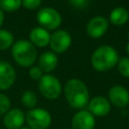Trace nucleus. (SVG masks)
Returning <instances> with one entry per match:
<instances>
[{"label":"nucleus","instance_id":"f257e3e1","mask_svg":"<svg viewBox=\"0 0 129 129\" xmlns=\"http://www.w3.org/2000/svg\"><path fill=\"white\" fill-rule=\"evenodd\" d=\"M63 94L68 104L74 109L83 110L89 104L90 94L88 87L80 79H70L64 85Z\"/></svg>","mask_w":129,"mask_h":129},{"label":"nucleus","instance_id":"f03ea898","mask_svg":"<svg viewBox=\"0 0 129 129\" xmlns=\"http://www.w3.org/2000/svg\"><path fill=\"white\" fill-rule=\"evenodd\" d=\"M119 61L117 50L111 45H101L97 47L91 56V64L97 72L104 73L112 70Z\"/></svg>","mask_w":129,"mask_h":129},{"label":"nucleus","instance_id":"7ed1b4c3","mask_svg":"<svg viewBox=\"0 0 129 129\" xmlns=\"http://www.w3.org/2000/svg\"><path fill=\"white\" fill-rule=\"evenodd\" d=\"M11 55L14 61L22 68H30L37 57L36 47L27 39L15 41L11 47Z\"/></svg>","mask_w":129,"mask_h":129},{"label":"nucleus","instance_id":"20e7f679","mask_svg":"<svg viewBox=\"0 0 129 129\" xmlns=\"http://www.w3.org/2000/svg\"><path fill=\"white\" fill-rule=\"evenodd\" d=\"M38 89L40 94L48 99L55 100L61 94V84L59 80L50 74H44L38 81Z\"/></svg>","mask_w":129,"mask_h":129},{"label":"nucleus","instance_id":"39448f33","mask_svg":"<svg viewBox=\"0 0 129 129\" xmlns=\"http://www.w3.org/2000/svg\"><path fill=\"white\" fill-rule=\"evenodd\" d=\"M36 20L40 24V27L46 30L57 29L62 21L60 13L51 7H43L37 11Z\"/></svg>","mask_w":129,"mask_h":129},{"label":"nucleus","instance_id":"423d86ee","mask_svg":"<svg viewBox=\"0 0 129 129\" xmlns=\"http://www.w3.org/2000/svg\"><path fill=\"white\" fill-rule=\"evenodd\" d=\"M25 121L30 129H47L51 123V116L45 109L33 108L26 113Z\"/></svg>","mask_w":129,"mask_h":129},{"label":"nucleus","instance_id":"0eeeda50","mask_svg":"<svg viewBox=\"0 0 129 129\" xmlns=\"http://www.w3.org/2000/svg\"><path fill=\"white\" fill-rule=\"evenodd\" d=\"M72 44V36L64 29H57L50 34L49 47L54 53H62L67 51Z\"/></svg>","mask_w":129,"mask_h":129},{"label":"nucleus","instance_id":"6e6552de","mask_svg":"<svg viewBox=\"0 0 129 129\" xmlns=\"http://www.w3.org/2000/svg\"><path fill=\"white\" fill-rule=\"evenodd\" d=\"M109 28V20L104 16H95L89 20L86 26L87 34L92 38L102 37Z\"/></svg>","mask_w":129,"mask_h":129},{"label":"nucleus","instance_id":"1a4fd4ad","mask_svg":"<svg viewBox=\"0 0 129 129\" xmlns=\"http://www.w3.org/2000/svg\"><path fill=\"white\" fill-rule=\"evenodd\" d=\"M108 100L115 107L125 108L129 105V92L125 87L115 85L108 91Z\"/></svg>","mask_w":129,"mask_h":129},{"label":"nucleus","instance_id":"9d476101","mask_svg":"<svg viewBox=\"0 0 129 129\" xmlns=\"http://www.w3.org/2000/svg\"><path fill=\"white\" fill-rule=\"evenodd\" d=\"M16 80V72L14 68L5 60L0 59V90H9Z\"/></svg>","mask_w":129,"mask_h":129},{"label":"nucleus","instance_id":"9b49d317","mask_svg":"<svg viewBox=\"0 0 129 129\" xmlns=\"http://www.w3.org/2000/svg\"><path fill=\"white\" fill-rule=\"evenodd\" d=\"M88 108V111L93 116L105 117L111 111V104L107 98L103 96H96L89 101Z\"/></svg>","mask_w":129,"mask_h":129},{"label":"nucleus","instance_id":"f8f14e48","mask_svg":"<svg viewBox=\"0 0 129 129\" xmlns=\"http://www.w3.org/2000/svg\"><path fill=\"white\" fill-rule=\"evenodd\" d=\"M96 125L95 116H93L88 110L78 111L72 119L73 129H94Z\"/></svg>","mask_w":129,"mask_h":129},{"label":"nucleus","instance_id":"ddd939ff","mask_svg":"<svg viewBox=\"0 0 129 129\" xmlns=\"http://www.w3.org/2000/svg\"><path fill=\"white\" fill-rule=\"evenodd\" d=\"M25 114L18 108L10 109L3 117V124L7 129H19L23 127Z\"/></svg>","mask_w":129,"mask_h":129},{"label":"nucleus","instance_id":"4468645a","mask_svg":"<svg viewBox=\"0 0 129 129\" xmlns=\"http://www.w3.org/2000/svg\"><path fill=\"white\" fill-rule=\"evenodd\" d=\"M50 40V34L48 30L36 26L32 28L29 32V41L35 46V47H44L49 44Z\"/></svg>","mask_w":129,"mask_h":129},{"label":"nucleus","instance_id":"2eb2a0df","mask_svg":"<svg viewBox=\"0 0 129 129\" xmlns=\"http://www.w3.org/2000/svg\"><path fill=\"white\" fill-rule=\"evenodd\" d=\"M58 63V57L56 53L51 50H46L40 54L38 57V67L39 69L46 74L54 71Z\"/></svg>","mask_w":129,"mask_h":129},{"label":"nucleus","instance_id":"dca6fc26","mask_svg":"<svg viewBox=\"0 0 129 129\" xmlns=\"http://www.w3.org/2000/svg\"><path fill=\"white\" fill-rule=\"evenodd\" d=\"M129 19V12L125 7L118 6L115 7L111 12L109 16V21L116 26H122L125 24Z\"/></svg>","mask_w":129,"mask_h":129},{"label":"nucleus","instance_id":"f3484780","mask_svg":"<svg viewBox=\"0 0 129 129\" xmlns=\"http://www.w3.org/2000/svg\"><path fill=\"white\" fill-rule=\"evenodd\" d=\"M14 42V36L9 30L0 29V50L11 48Z\"/></svg>","mask_w":129,"mask_h":129},{"label":"nucleus","instance_id":"a211bd4d","mask_svg":"<svg viewBox=\"0 0 129 129\" xmlns=\"http://www.w3.org/2000/svg\"><path fill=\"white\" fill-rule=\"evenodd\" d=\"M21 102L23 104L24 107L28 108L29 110L30 109H33L35 108L36 104H37V96L36 94L31 91V90H27L25 91L22 96H21Z\"/></svg>","mask_w":129,"mask_h":129},{"label":"nucleus","instance_id":"6ab92c4d","mask_svg":"<svg viewBox=\"0 0 129 129\" xmlns=\"http://www.w3.org/2000/svg\"><path fill=\"white\" fill-rule=\"evenodd\" d=\"M22 0H0V8L3 11L13 12L20 8Z\"/></svg>","mask_w":129,"mask_h":129},{"label":"nucleus","instance_id":"aec40b11","mask_svg":"<svg viewBox=\"0 0 129 129\" xmlns=\"http://www.w3.org/2000/svg\"><path fill=\"white\" fill-rule=\"evenodd\" d=\"M117 68H118L119 74L122 77L129 79V57L128 56H124L122 58H119V61L117 63Z\"/></svg>","mask_w":129,"mask_h":129},{"label":"nucleus","instance_id":"412c9836","mask_svg":"<svg viewBox=\"0 0 129 129\" xmlns=\"http://www.w3.org/2000/svg\"><path fill=\"white\" fill-rule=\"evenodd\" d=\"M10 106H11L10 99L5 94L0 93V117L4 116L10 110Z\"/></svg>","mask_w":129,"mask_h":129},{"label":"nucleus","instance_id":"4be33fe9","mask_svg":"<svg viewBox=\"0 0 129 129\" xmlns=\"http://www.w3.org/2000/svg\"><path fill=\"white\" fill-rule=\"evenodd\" d=\"M28 75L29 77L34 80V81H39L40 78L43 76V72L39 69L38 66H32L29 68V71H28Z\"/></svg>","mask_w":129,"mask_h":129},{"label":"nucleus","instance_id":"5701e85b","mask_svg":"<svg viewBox=\"0 0 129 129\" xmlns=\"http://www.w3.org/2000/svg\"><path fill=\"white\" fill-rule=\"evenodd\" d=\"M42 3V0H22V6L27 10H35Z\"/></svg>","mask_w":129,"mask_h":129},{"label":"nucleus","instance_id":"b1692460","mask_svg":"<svg viewBox=\"0 0 129 129\" xmlns=\"http://www.w3.org/2000/svg\"><path fill=\"white\" fill-rule=\"evenodd\" d=\"M70 5L76 9H83L87 6L88 0H68Z\"/></svg>","mask_w":129,"mask_h":129},{"label":"nucleus","instance_id":"393cba45","mask_svg":"<svg viewBox=\"0 0 129 129\" xmlns=\"http://www.w3.org/2000/svg\"><path fill=\"white\" fill-rule=\"evenodd\" d=\"M3 22H4V11L0 8V27L2 26Z\"/></svg>","mask_w":129,"mask_h":129},{"label":"nucleus","instance_id":"a878e982","mask_svg":"<svg viewBox=\"0 0 129 129\" xmlns=\"http://www.w3.org/2000/svg\"><path fill=\"white\" fill-rule=\"evenodd\" d=\"M126 52H127L128 57H129V41H128V42H127V44H126Z\"/></svg>","mask_w":129,"mask_h":129},{"label":"nucleus","instance_id":"bb28decb","mask_svg":"<svg viewBox=\"0 0 129 129\" xmlns=\"http://www.w3.org/2000/svg\"><path fill=\"white\" fill-rule=\"evenodd\" d=\"M19 129H30L29 127H21V128H19Z\"/></svg>","mask_w":129,"mask_h":129}]
</instances>
